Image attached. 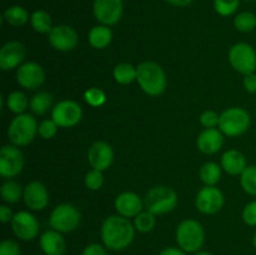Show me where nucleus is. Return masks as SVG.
<instances>
[{
	"mask_svg": "<svg viewBox=\"0 0 256 255\" xmlns=\"http://www.w3.org/2000/svg\"><path fill=\"white\" fill-rule=\"evenodd\" d=\"M102 240L105 246L114 252H120L129 246L135 238V226L128 218L112 215L102 225Z\"/></svg>",
	"mask_w": 256,
	"mask_h": 255,
	"instance_id": "nucleus-1",
	"label": "nucleus"
},
{
	"mask_svg": "<svg viewBox=\"0 0 256 255\" xmlns=\"http://www.w3.org/2000/svg\"><path fill=\"white\" fill-rule=\"evenodd\" d=\"M136 82L145 94L150 96L162 95L166 89V75L158 62H144L136 66Z\"/></svg>",
	"mask_w": 256,
	"mask_h": 255,
	"instance_id": "nucleus-2",
	"label": "nucleus"
},
{
	"mask_svg": "<svg viewBox=\"0 0 256 255\" xmlns=\"http://www.w3.org/2000/svg\"><path fill=\"white\" fill-rule=\"evenodd\" d=\"M39 130L36 120L32 115L19 114L12 120L8 128V138L15 146H25L34 140Z\"/></svg>",
	"mask_w": 256,
	"mask_h": 255,
	"instance_id": "nucleus-3",
	"label": "nucleus"
},
{
	"mask_svg": "<svg viewBox=\"0 0 256 255\" xmlns=\"http://www.w3.org/2000/svg\"><path fill=\"white\" fill-rule=\"evenodd\" d=\"M205 240L202 224L194 219L182 220L176 228V242L185 252H198Z\"/></svg>",
	"mask_w": 256,
	"mask_h": 255,
	"instance_id": "nucleus-4",
	"label": "nucleus"
},
{
	"mask_svg": "<svg viewBox=\"0 0 256 255\" xmlns=\"http://www.w3.org/2000/svg\"><path fill=\"white\" fill-rule=\"evenodd\" d=\"M178 195L172 188L159 185L150 190L145 196V208L154 215L166 214L176 208Z\"/></svg>",
	"mask_w": 256,
	"mask_h": 255,
	"instance_id": "nucleus-5",
	"label": "nucleus"
},
{
	"mask_svg": "<svg viewBox=\"0 0 256 255\" xmlns=\"http://www.w3.org/2000/svg\"><path fill=\"white\" fill-rule=\"evenodd\" d=\"M249 126L250 115L242 108H229L220 115L219 130L226 136H240L249 129Z\"/></svg>",
	"mask_w": 256,
	"mask_h": 255,
	"instance_id": "nucleus-6",
	"label": "nucleus"
},
{
	"mask_svg": "<svg viewBox=\"0 0 256 255\" xmlns=\"http://www.w3.org/2000/svg\"><path fill=\"white\" fill-rule=\"evenodd\" d=\"M82 215L76 206L72 204H60L52 212L49 218V225L52 229L59 232H74L80 224Z\"/></svg>",
	"mask_w": 256,
	"mask_h": 255,
	"instance_id": "nucleus-7",
	"label": "nucleus"
},
{
	"mask_svg": "<svg viewBox=\"0 0 256 255\" xmlns=\"http://www.w3.org/2000/svg\"><path fill=\"white\" fill-rule=\"evenodd\" d=\"M229 62L232 66L240 74H252L256 70L255 49L246 42H238L230 48Z\"/></svg>",
	"mask_w": 256,
	"mask_h": 255,
	"instance_id": "nucleus-8",
	"label": "nucleus"
},
{
	"mask_svg": "<svg viewBox=\"0 0 256 255\" xmlns=\"http://www.w3.org/2000/svg\"><path fill=\"white\" fill-rule=\"evenodd\" d=\"M24 168V155L15 145H4L0 150V175L5 179L14 178Z\"/></svg>",
	"mask_w": 256,
	"mask_h": 255,
	"instance_id": "nucleus-9",
	"label": "nucleus"
},
{
	"mask_svg": "<svg viewBox=\"0 0 256 255\" xmlns=\"http://www.w3.org/2000/svg\"><path fill=\"white\" fill-rule=\"evenodd\" d=\"M82 110L76 102L62 100L52 110V119L60 128L75 126L82 120Z\"/></svg>",
	"mask_w": 256,
	"mask_h": 255,
	"instance_id": "nucleus-10",
	"label": "nucleus"
},
{
	"mask_svg": "<svg viewBox=\"0 0 256 255\" xmlns=\"http://www.w3.org/2000/svg\"><path fill=\"white\" fill-rule=\"evenodd\" d=\"M195 205H196V209L202 214H216L224 206V194L218 188L205 185L198 192Z\"/></svg>",
	"mask_w": 256,
	"mask_h": 255,
	"instance_id": "nucleus-11",
	"label": "nucleus"
},
{
	"mask_svg": "<svg viewBox=\"0 0 256 255\" xmlns=\"http://www.w3.org/2000/svg\"><path fill=\"white\" fill-rule=\"evenodd\" d=\"M12 229L15 236L20 240L29 242L39 234V222L29 212H19L14 214L12 220Z\"/></svg>",
	"mask_w": 256,
	"mask_h": 255,
	"instance_id": "nucleus-12",
	"label": "nucleus"
},
{
	"mask_svg": "<svg viewBox=\"0 0 256 255\" xmlns=\"http://www.w3.org/2000/svg\"><path fill=\"white\" fill-rule=\"evenodd\" d=\"M16 80L20 86L28 90H35L45 82V72L40 64L35 62L20 65L16 72Z\"/></svg>",
	"mask_w": 256,
	"mask_h": 255,
	"instance_id": "nucleus-13",
	"label": "nucleus"
},
{
	"mask_svg": "<svg viewBox=\"0 0 256 255\" xmlns=\"http://www.w3.org/2000/svg\"><path fill=\"white\" fill-rule=\"evenodd\" d=\"M94 15L102 25H115L122 15V0H94Z\"/></svg>",
	"mask_w": 256,
	"mask_h": 255,
	"instance_id": "nucleus-14",
	"label": "nucleus"
},
{
	"mask_svg": "<svg viewBox=\"0 0 256 255\" xmlns=\"http://www.w3.org/2000/svg\"><path fill=\"white\" fill-rule=\"evenodd\" d=\"M48 35H49L48 39H49L50 45L59 52H70L76 48L78 42H79L78 32L69 25L52 26V32Z\"/></svg>",
	"mask_w": 256,
	"mask_h": 255,
	"instance_id": "nucleus-15",
	"label": "nucleus"
},
{
	"mask_svg": "<svg viewBox=\"0 0 256 255\" xmlns=\"http://www.w3.org/2000/svg\"><path fill=\"white\" fill-rule=\"evenodd\" d=\"M22 199L30 210L40 212V210H44L49 204V192L42 182L35 180V182H30L24 188Z\"/></svg>",
	"mask_w": 256,
	"mask_h": 255,
	"instance_id": "nucleus-16",
	"label": "nucleus"
},
{
	"mask_svg": "<svg viewBox=\"0 0 256 255\" xmlns=\"http://www.w3.org/2000/svg\"><path fill=\"white\" fill-rule=\"evenodd\" d=\"M112 160H114L112 148L105 142H95L88 152V162L92 169L104 172L109 169L110 165L112 164Z\"/></svg>",
	"mask_w": 256,
	"mask_h": 255,
	"instance_id": "nucleus-17",
	"label": "nucleus"
},
{
	"mask_svg": "<svg viewBox=\"0 0 256 255\" xmlns=\"http://www.w3.org/2000/svg\"><path fill=\"white\" fill-rule=\"evenodd\" d=\"M25 48L20 42H9L0 49V68L2 70H12L19 66L25 59Z\"/></svg>",
	"mask_w": 256,
	"mask_h": 255,
	"instance_id": "nucleus-18",
	"label": "nucleus"
},
{
	"mask_svg": "<svg viewBox=\"0 0 256 255\" xmlns=\"http://www.w3.org/2000/svg\"><path fill=\"white\" fill-rule=\"evenodd\" d=\"M115 209L119 215L124 218H135L142 212V202L140 196L135 192H122L115 199Z\"/></svg>",
	"mask_w": 256,
	"mask_h": 255,
	"instance_id": "nucleus-19",
	"label": "nucleus"
},
{
	"mask_svg": "<svg viewBox=\"0 0 256 255\" xmlns=\"http://www.w3.org/2000/svg\"><path fill=\"white\" fill-rule=\"evenodd\" d=\"M198 149L204 154H215L222 149L224 144V138L220 130L212 128V129H205L204 132H200L198 136Z\"/></svg>",
	"mask_w": 256,
	"mask_h": 255,
	"instance_id": "nucleus-20",
	"label": "nucleus"
},
{
	"mask_svg": "<svg viewBox=\"0 0 256 255\" xmlns=\"http://www.w3.org/2000/svg\"><path fill=\"white\" fill-rule=\"evenodd\" d=\"M39 244L45 255H64L66 249V242L62 232L54 229L42 232Z\"/></svg>",
	"mask_w": 256,
	"mask_h": 255,
	"instance_id": "nucleus-21",
	"label": "nucleus"
},
{
	"mask_svg": "<svg viewBox=\"0 0 256 255\" xmlns=\"http://www.w3.org/2000/svg\"><path fill=\"white\" fill-rule=\"evenodd\" d=\"M222 168L230 175H242L246 169V158L239 150H228L220 160Z\"/></svg>",
	"mask_w": 256,
	"mask_h": 255,
	"instance_id": "nucleus-22",
	"label": "nucleus"
},
{
	"mask_svg": "<svg viewBox=\"0 0 256 255\" xmlns=\"http://www.w3.org/2000/svg\"><path fill=\"white\" fill-rule=\"evenodd\" d=\"M90 45L95 49H105L112 40V32L106 25H98L92 28L88 35Z\"/></svg>",
	"mask_w": 256,
	"mask_h": 255,
	"instance_id": "nucleus-23",
	"label": "nucleus"
},
{
	"mask_svg": "<svg viewBox=\"0 0 256 255\" xmlns=\"http://www.w3.org/2000/svg\"><path fill=\"white\" fill-rule=\"evenodd\" d=\"M114 79L122 85H128L136 80L138 70L129 62H120L114 68Z\"/></svg>",
	"mask_w": 256,
	"mask_h": 255,
	"instance_id": "nucleus-24",
	"label": "nucleus"
},
{
	"mask_svg": "<svg viewBox=\"0 0 256 255\" xmlns=\"http://www.w3.org/2000/svg\"><path fill=\"white\" fill-rule=\"evenodd\" d=\"M6 106L14 114H24L25 110L30 106L28 96L22 92H12L6 98Z\"/></svg>",
	"mask_w": 256,
	"mask_h": 255,
	"instance_id": "nucleus-25",
	"label": "nucleus"
},
{
	"mask_svg": "<svg viewBox=\"0 0 256 255\" xmlns=\"http://www.w3.org/2000/svg\"><path fill=\"white\" fill-rule=\"evenodd\" d=\"M200 179L205 185L215 186L222 179V169L216 162H206L200 169Z\"/></svg>",
	"mask_w": 256,
	"mask_h": 255,
	"instance_id": "nucleus-26",
	"label": "nucleus"
},
{
	"mask_svg": "<svg viewBox=\"0 0 256 255\" xmlns=\"http://www.w3.org/2000/svg\"><path fill=\"white\" fill-rule=\"evenodd\" d=\"M52 96L46 92H36L30 100V109L34 114L44 115L52 108Z\"/></svg>",
	"mask_w": 256,
	"mask_h": 255,
	"instance_id": "nucleus-27",
	"label": "nucleus"
},
{
	"mask_svg": "<svg viewBox=\"0 0 256 255\" xmlns=\"http://www.w3.org/2000/svg\"><path fill=\"white\" fill-rule=\"evenodd\" d=\"M30 22H32V29L40 34H49L52 29V18L44 10H36V12H32Z\"/></svg>",
	"mask_w": 256,
	"mask_h": 255,
	"instance_id": "nucleus-28",
	"label": "nucleus"
},
{
	"mask_svg": "<svg viewBox=\"0 0 256 255\" xmlns=\"http://www.w3.org/2000/svg\"><path fill=\"white\" fill-rule=\"evenodd\" d=\"M0 194H2V199L4 200V202L14 204V202H19L20 198L24 195V190H22V188L16 182L9 180V182H4V184L2 185Z\"/></svg>",
	"mask_w": 256,
	"mask_h": 255,
	"instance_id": "nucleus-29",
	"label": "nucleus"
},
{
	"mask_svg": "<svg viewBox=\"0 0 256 255\" xmlns=\"http://www.w3.org/2000/svg\"><path fill=\"white\" fill-rule=\"evenodd\" d=\"M4 19L12 26H22L29 20V14L22 6L14 5L5 10Z\"/></svg>",
	"mask_w": 256,
	"mask_h": 255,
	"instance_id": "nucleus-30",
	"label": "nucleus"
},
{
	"mask_svg": "<svg viewBox=\"0 0 256 255\" xmlns=\"http://www.w3.org/2000/svg\"><path fill=\"white\" fill-rule=\"evenodd\" d=\"M240 184L245 192L256 196V165H250L240 175Z\"/></svg>",
	"mask_w": 256,
	"mask_h": 255,
	"instance_id": "nucleus-31",
	"label": "nucleus"
},
{
	"mask_svg": "<svg viewBox=\"0 0 256 255\" xmlns=\"http://www.w3.org/2000/svg\"><path fill=\"white\" fill-rule=\"evenodd\" d=\"M156 225L155 215L150 212H142L135 216L134 226L140 232H150Z\"/></svg>",
	"mask_w": 256,
	"mask_h": 255,
	"instance_id": "nucleus-32",
	"label": "nucleus"
},
{
	"mask_svg": "<svg viewBox=\"0 0 256 255\" xmlns=\"http://www.w3.org/2000/svg\"><path fill=\"white\" fill-rule=\"evenodd\" d=\"M234 25L239 32H250L256 28V15L250 12H242L234 19Z\"/></svg>",
	"mask_w": 256,
	"mask_h": 255,
	"instance_id": "nucleus-33",
	"label": "nucleus"
},
{
	"mask_svg": "<svg viewBox=\"0 0 256 255\" xmlns=\"http://www.w3.org/2000/svg\"><path fill=\"white\" fill-rule=\"evenodd\" d=\"M84 99L90 106L98 108L104 104L105 100H106V95L99 88H90L84 92Z\"/></svg>",
	"mask_w": 256,
	"mask_h": 255,
	"instance_id": "nucleus-34",
	"label": "nucleus"
},
{
	"mask_svg": "<svg viewBox=\"0 0 256 255\" xmlns=\"http://www.w3.org/2000/svg\"><path fill=\"white\" fill-rule=\"evenodd\" d=\"M240 0H214L215 10L222 16H229L234 14L239 8Z\"/></svg>",
	"mask_w": 256,
	"mask_h": 255,
	"instance_id": "nucleus-35",
	"label": "nucleus"
},
{
	"mask_svg": "<svg viewBox=\"0 0 256 255\" xmlns=\"http://www.w3.org/2000/svg\"><path fill=\"white\" fill-rule=\"evenodd\" d=\"M58 132V124L52 119H46L42 120L39 124V130H38V134L42 138V139L48 140L52 139L56 135Z\"/></svg>",
	"mask_w": 256,
	"mask_h": 255,
	"instance_id": "nucleus-36",
	"label": "nucleus"
},
{
	"mask_svg": "<svg viewBox=\"0 0 256 255\" xmlns=\"http://www.w3.org/2000/svg\"><path fill=\"white\" fill-rule=\"evenodd\" d=\"M102 182H104V176L100 170H90L85 176V185L90 190H99L102 186Z\"/></svg>",
	"mask_w": 256,
	"mask_h": 255,
	"instance_id": "nucleus-37",
	"label": "nucleus"
},
{
	"mask_svg": "<svg viewBox=\"0 0 256 255\" xmlns=\"http://www.w3.org/2000/svg\"><path fill=\"white\" fill-rule=\"evenodd\" d=\"M219 122L220 115L218 112H212V110H206V112L200 115V124L206 128V129L219 126Z\"/></svg>",
	"mask_w": 256,
	"mask_h": 255,
	"instance_id": "nucleus-38",
	"label": "nucleus"
},
{
	"mask_svg": "<svg viewBox=\"0 0 256 255\" xmlns=\"http://www.w3.org/2000/svg\"><path fill=\"white\" fill-rule=\"evenodd\" d=\"M242 220L249 226H256V200L245 205L242 210Z\"/></svg>",
	"mask_w": 256,
	"mask_h": 255,
	"instance_id": "nucleus-39",
	"label": "nucleus"
},
{
	"mask_svg": "<svg viewBox=\"0 0 256 255\" xmlns=\"http://www.w3.org/2000/svg\"><path fill=\"white\" fill-rule=\"evenodd\" d=\"M0 255H22V250L16 242L12 239H5L0 244Z\"/></svg>",
	"mask_w": 256,
	"mask_h": 255,
	"instance_id": "nucleus-40",
	"label": "nucleus"
},
{
	"mask_svg": "<svg viewBox=\"0 0 256 255\" xmlns=\"http://www.w3.org/2000/svg\"><path fill=\"white\" fill-rule=\"evenodd\" d=\"M82 255H106V250L104 249L102 245L94 242V244L88 245Z\"/></svg>",
	"mask_w": 256,
	"mask_h": 255,
	"instance_id": "nucleus-41",
	"label": "nucleus"
},
{
	"mask_svg": "<svg viewBox=\"0 0 256 255\" xmlns=\"http://www.w3.org/2000/svg\"><path fill=\"white\" fill-rule=\"evenodd\" d=\"M244 88L250 94H255L256 92V74L252 72V74L244 75Z\"/></svg>",
	"mask_w": 256,
	"mask_h": 255,
	"instance_id": "nucleus-42",
	"label": "nucleus"
},
{
	"mask_svg": "<svg viewBox=\"0 0 256 255\" xmlns=\"http://www.w3.org/2000/svg\"><path fill=\"white\" fill-rule=\"evenodd\" d=\"M12 218H14V214L10 210V208H8L6 205H2L0 206V220L5 224L8 222H12Z\"/></svg>",
	"mask_w": 256,
	"mask_h": 255,
	"instance_id": "nucleus-43",
	"label": "nucleus"
},
{
	"mask_svg": "<svg viewBox=\"0 0 256 255\" xmlns=\"http://www.w3.org/2000/svg\"><path fill=\"white\" fill-rule=\"evenodd\" d=\"M159 255H186L185 252L180 248H175V246H170L166 248V249L162 250Z\"/></svg>",
	"mask_w": 256,
	"mask_h": 255,
	"instance_id": "nucleus-44",
	"label": "nucleus"
},
{
	"mask_svg": "<svg viewBox=\"0 0 256 255\" xmlns=\"http://www.w3.org/2000/svg\"><path fill=\"white\" fill-rule=\"evenodd\" d=\"M169 4L175 5V6H186V5L192 4L194 0H166Z\"/></svg>",
	"mask_w": 256,
	"mask_h": 255,
	"instance_id": "nucleus-45",
	"label": "nucleus"
},
{
	"mask_svg": "<svg viewBox=\"0 0 256 255\" xmlns=\"http://www.w3.org/2000/svg\"><path fill=\"white\" fill-rule=\"evenodd\" d=\"M195 255H212V252H200V250H199V252H198Z\"/></svg>",
	"mask_w": 256,
	"mask_h": 255,
	"instance_id": "nucleus-46",
	"label": "nucleus"
},
{
	"mask_svg": "<svg viewBox=\"0 0 256 255\" xmlns=\"http://www.w3.org/2000/svg\"><path fill=\"white\" fill-rule=\"evenodd\" d=\"M252 244H254V248L256 249V232L254 234V236H252Z\"/></svg>",
	"mask_w": 256,
	"mask_h": 255,
	"instance_id": "nucleus-47",
	"label": "nucleus"
},
{
	"mask_svg": "<svg viewBox=\"0 0 256 255\" xmlns=\"http://www.w3.org/2000/svg\"><path fill=\"white\" fill-rule=\"evenodd\" d=\"M38 255H39V254H38Z\"/></svg>",
	"mask_w": 256,
	"mask_h": 255,
	"instance_id": "nucleus-48",
	"label": "nucleus"
}]
</instances>
